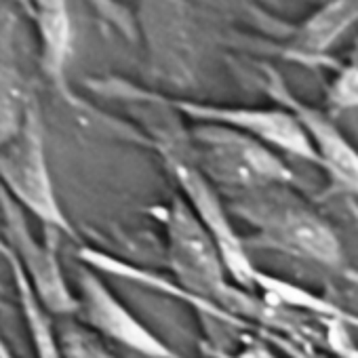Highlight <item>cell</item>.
<instances>
[{"label": "cell", "instance_id": "6da1fadb", "mask_svg": "<svg viewBox=\"0 0 358 358\" xmlns=\"http://www.w3.org/2000/svg\"><path fill=\"white\" fill-rule=\"evenodd\" d=\"M232 215L255 230V243L312 262L343 270V249L333 226L295 192V186H272L226 196Z\"/></svg>", "mask_w": 358, "mask_h": 358}, {"label": "cell", "instance_id": "7a4b0ae2", "mask_svg": "<svg viewBox=\"0 0 358 358\" xmlns=\"http://www.w3.org/2000/svg\"><path fill=\"white\" fill-rule=\"evenodd\" d=\"M190 160L222 196L297 184L295 173L278 152L236 129L199 122L190 133Z\"/></svg>", "mask_w": 358, "mask_h": 358}, {"label": "cell", "instance_id": "3957f363", "mask_svg": "<svg viewBox=\"0 0 358 358\" xmlns=\"http://www.w3.org/2000/svg\"><path fill=\"white\" fill-rule=\"evenodd\" d=\"M160 222L164 228L169 268L186 291L199 299L230 308L255 306L253 297L234 289V278L217 243L184 196H173L162 207Z\"/></svg>", "mask_w": 358, "mask_h": 358}, {"label": "cell", "instance_id": "277c9868", "mask_svg": "<svg viewBox=\"0 0 358 358\" xmlns=\"http://www.w3.org/2000/svg\"><path fill=\"white\" fill-rule=\"evenodd\" d=\"M166 166L177 179V184L182 186L184 199L188 201L196 217L203 222V226L217 243L234 282L243 285L245 289H262L268 276L262 270H257V266L251 262L245 243L238 238L230 222V211L222 203V192L196 169V164L190 158L184 160L175 154H166Z\"/></svg>", "mask_w": 358, "mask_h": 358}, {"label": "cell", "instance_id": "5b68a950", "mask_svg": "<svg viewBox=\"0 0 358 358\" xmlns=\"http://www.w3.org/2000/svg\"><path fill=\"white\" fill-rule=\"evenodd\" d=\"M0 179L36 217L59 230H70L53 190L38 124L32 118L15 139L0 148Z\"/></svg>", "mask_w": 358, "mask_h": 358}, {"label": "cell", "instance_id": "8992f818", "mask_svg": "<svg viewBox=\"0 0 358 358\" xmlns=\"http://www.w3.org/2000/svg\"><path fill=\"white\" fill-rule=\"evenodd\" d=\"M177 108L199 122H213L236 129L278 154L316 162L314 145L303 124L289 108H228L192 101H182L177 103Z\"/></svg>", "mask_w": 358, "mask_h": 358}, {"label": "cell", "instance_id": "52a82bcc", "mask_svg": "<svg viewBox=\"0 0 358 358\" xmlns=\"http://www.w3.org/2000/svg\"><path fill=\"white\" fill-rule=\"evenodd\" d=\"M80 310L85 320L103 337L141 354L143 358H184L150 331L91 270L78 276Z\"/></svg>", "mask_w": 358, "mask_h": 358}, {"label": "cell", "instance_id": "ba28073f", "mask_svg": "<svg viewBox=\"0 0 358 358\" xmlns=\"http://www.w3.org/2000/svg\"><path fill=\"white\" fill-rule=\"evenodd\" d=\"M272 87H276L272 91L280 99V103L289 108L303 124L316 152V164L324 169L337 190L358 199V148L320 110H314L295 99L291 93H287L282 85Z\"/></svg>", "mask_w": 358, "mask_h": 358}, {"label": "cell", "instance_id": "9c48e42d", "mask_svg": "<svg viewBox=\"0 0 358 358\" xmlns=\"http://www.w3.org/2000/svg\"><path fill=\"white\" fill-rule=\"evenodd\" d=\"M41 38H43V57L51 74L62 72L68 51H70V15L66 0H30Z\"/></svg>", "mask_w": 358, "mask_h": 358}, {"label": "cell", "instance_id": "30bf717a", "mask_svg": "<svg viewBox=\"0 0 358 358\" xmlns=\"http://www.w3.org/2000/svg\"><path fill=\"white\" fill-rule=\"evenodd\" d=\"M358 22V0H331L306 26L299 41L303 51H324Z\"/></svg>", "mask_w": 358, "mask_h": 358}, {"label": "cell", "instance_id": "8fae6325", "mask_svg": "<svg viewBox=\"0 0 358 358\" xmlns=\"http://www.w3.org/2000/svg\"><path fill=\"white\" fill-rule=\"evenodd\" d=\"M30 114L20 78L0 64V148L20 135Z\"/></svg>", "mask_w": 358, "mask_h": 358}, {"label": "cell", "instance_id": "7c38bea8", "mask_svg": "<svg viewBox=\"0 0 358 358\" xmlns=\"http://www.w3.org/2000/svg\"><path fill=\"white\" fill-rule=\"evenodd\" d=\"M333 339L327 341V350H316L310 343L289 341V337H274L272 341L280 348V352L287 358H358V348L350 343V339L341 331V322L335 333H331Z\"/></svg>", "mask_w": 358, "mask_h": 358}, {"label": "cell", "instance_id": "4fadbf2b", "mask_svg": "<svg viewBox=\"0 0 358 358\" xmlns=\"http://www.w3.org/2000/svg\"><path fill=\"white\" fill-rule=\"evenodd\" d=\"M62 358H114L99 339L80 329V327H66L62 331Z\"/></svg>", "mask_w": 358, "mask_h": 358}, {"label": "cell", "instance_id": "5bb4252c", "mask_svg": "<svg viewBox=\"0 0 358 358\" xmlns=\"http://www.w3.org/2000/svg\"><path fill=\"white\" fill-rule=\"evenodd\" d=\"M215 358H285L280 356L272 345H268L262 339H253L247 341L243 348H238L236 352H213Z\"/></svg>", "mask_w": 358, "mask_h": 358}, {"label": "cell", "instance_id": "9a60e30c", "mask_svg": "<svg viewBox=\"0 0 358 358\" xmlns=\"http://www.w3.org/2000/svg\"><path fill=\"white\" fill-rule=\"evenodd\" d=\"M350 209H352V215H354V220L358 222V205H354V203H352V207H350ZM343 276H345L350 282L358 285V272H343Z\"/></svg>", "mask_w": 358, "mask_h": 358}]
</instances>
